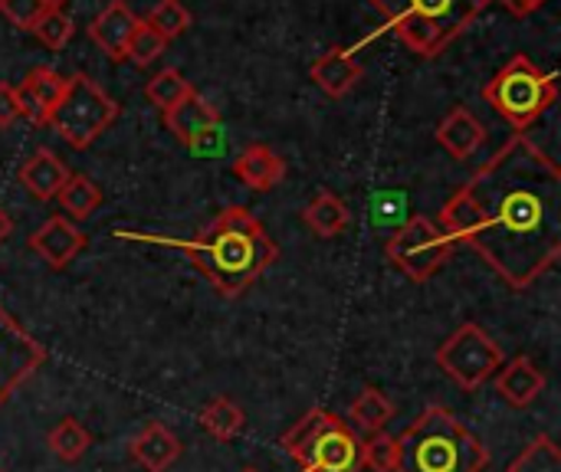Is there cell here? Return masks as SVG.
<instances>
[{"label":"cell","instance_id":"obj_1","mask_svg":"<svg viewBox=\"0 0 561 472\" xmlns=\"http://www.w3.org/2000/svg\"><path fill=\"white\" fill-rule=\"evenodd\" d=\"M480 207L473 246L500 279L526 292L561 256V171L526 135H513L467 184Z\"/></svg>","mask_w":561,"mask_h":472},{"label":"cell","instance_id":"obj_2","mask_svg":"<svg viewBox=\"0 0 561 472\" xmlns=\"http://www.w3.org/2000/svg\"><path fill=\"white\" fill-rule=\"evenodd\" d=\"M115 237L161 243V246H174V250L187 253L191 263L227 299L243 296L279 256L276 240L243 207L220 210V217L204 233H197L194 240H174V237H154V233H128V230H118Z\"/></svg>","mask_w":561,"mask_h":472},{"label":"cell","instance_id":"obj_3","mask_svg":"<svg viewBox=\"0 0 561 472\" xmlns=\"http://www.w3.org/2000/svg\"><path fill=\"white\" fill-rule=\"evenodd\" d=\"M490 450L447 411L427 407L398 437V472H483Z\"/></svg>","mask_w":561,"mask_h":472},{"label":"cell","instance_id":"obj_4","mask_svg":"<svg viewBox=\"0 0 561 472\" xmlns=\"http://www.w3.org/2000/svg\"><path fill=\"white\" fill-rule=\"evenodd\" d=\"M371 7L411 53L434 59L490 7V0H371Z\"/></svg>","mask_w":561,"mask_h":472},{"label":"cell","instance_id":"obj_5","mask_svg":"<svg viewBox=\"0 0 561 472\" xmlns=\"http://www.w3.org/2000/svg\"><path fill=\"white\" fill-rule=\"evenodd\" d=\"M283 450L306 472H358L362 440L332 411L316 407L283 434Z\"/></svg>","mask_w":561,"mask_h":472},{"label":"cell","instance_id":"obj_6","mask_svg":"<svg viewBox=\"0 0 561 472\" xmlns=\"http://www.w3.org/2000/svg\"><path fill=\"white\" fill-rule=\"evenodd\" d=\"M556 95H559L556 72L539 69L529 56H513L483 85V99L493 105L500 118H506L516 128V135L533 128L556 105Z\"/></svg>","mask_w":561,"mask_h":472},{"label":"cell","instance_id":"obj_7","mask_svg":"<svg viewBox=\"0 0 561 472\" xmlns=\"http://www.w3.org/2000/svg\"><path fill=\"white\" fill-rule=\"evenodd\" d=\"M118 102L89 76H69L59 102L53 105L46 125L62 135L72 148H89L118 118Z\"/></svg>","mask_w":561,"mask_h":472},{"label":"cell","instance_id":"obj_8","mask_svg":"<svg viewBox=\"0 0 561 472\" xmlns=\"http://www.w3.org/2000/svg\"><path fill=\"white\" fill-rule=\"evenodd\" d=\"M503 365H506L503 348L473 322L460 325L437 348V368L463 391H480Z\"/></svg>","mask_w":561,"mask_h":472},{"label":"cell","instance_id":"obj_9","mask_svg":"<svg viewBox=\"0 0 561 472\" xmlns=\"http://www.w3.org/2000/svg\"><path fill=\"white\" fill-rule=\"evenodd\" d=\"M454 253V240L424 214L408 217L398 233L388 240V260L414 283H427L437 276Z\"/></svg>","mask_w":561,"mask_h":472},{"label":"cell","instance_id":"obj_10","mask_svg":"<svg viewBox=\"0 0 561 472\" xmlns=\"http://www.w3.org/2000/svg\"><path fill=\"white\" fill-rule=\"evenodd\" d=\"M46 361L43 342H36L3 306H0V404L16 394Z\"/></svg>","mask_w":561,"mask_h":472},{"label":"cell","instance_id":"obj_11","mask_svg":"<svg viewBox=\"0 0 561 472\" xmlns=\"http://www.w3.org/2000/svg\"><path fill=\"white\" fill-rule=\"evenodd\" d=\"M26 246L49 266V269H66L85 246V233L62 214L49 217L39 230L30 233Z\"/></svg>","mask_w":561,"mask_h":472},{"label":"cell","instance_id":"obj_12","mask_svg":"<svg viewBox=\"0 0 561 472\" xmlns=\"http://www.w3.org/2000/svg\"><path fill=\"white\" fill-rule=\"evenodd\" d=\"M66 89V76H59L49 66H36L26 72V79L16 85V102H20V118H30L33 125H46L53 105L59 102Z\"/></svg>","mask_w":561,"mask_h":472},{"label":"cell","instance_id":"obj_13","mask_svg":"<svg viewBox=\"0 0 561 472\" xmlns=\"http://www.w3.org/2000/svg\"><path fill=\"white\" fill-rule=\"evenodd\" d=\"M135 26H138V16L131 13V7H128L125 0H112V3H105L102 13L89 23V36H92V43H95L108 59L118 62V59H125V46H128Z\"/></svg>","mask_w":561,"mask_h":472},{"label":"cell","instance_id":"obj_14","mask_svg":"<svg viewBox=\"0 0 561 472\" xmlns=\"http://www.w3.org/2000/svg\"><path fill=\"white\" fill-rule=\"evenodd\" d=\"M496 391H500V398L510 407H519L523 411V407H529V404H536L542 398V391H546V371L533 358L519 355V358H513L510 365H503L496 371Z\"/></svg>","mask_w":561,"mask_h":472},{"label":"cell","instance_id":"obj_15","mask_svg":"<svg viewBox=\"0 0 561 472\" xmlns=\"http://www.w3.org/2000/svg\"><path fill=\"white\" fill-rule=\"evenodd\" d=\"M69 181V168L66 161L53 151V148H36L23 164H20V184L26 187V194H33L36 200H53L62 184Z\"/></svg>","mask_w":561,"mask_h":472},{"label":"cell","instance_id":"obj_16","mask_svg":"<svg viewBox=\"0 0 561 472\" xmlns=\"http://www.w3.org/2000/svg\"><path fill=\"white\" fill-rule=\"evenodd\" d=\"M362 72H365V69H362V62L352 56V49H342V46H335V49L322 53V56L312 62V69H309L312 82H316L325 95H332V99L348 95V92L358 85Z\"/></svg>","mask_w":561,"mask_h":472},{"label":"cell","instance_id":"obj_17","mask_svg":"<svg viewBox=\"0 0 561 472\" xmlns=\"http://www.w3.org/2000/svg\"><path fill=\"white\" fill-rule=\"evenodd\" d=\"M164 125L171 128V135H174L178 141H184V145L191 148L197 138H204L210 128L220 125V115H217V108H214L204 95L191 92V95H184L174 108L164 112Z\"/></svg>","mask_w":561,"mask_h":472},{"label":"cell","instance_id":"obj_18","mask_svg":"<svg viewBox=\"0 0 561 472\" xmlns=\"http://www.w3.org/2000/svg\"><path fill=\"white\" fill-rule=\"evenodd\" d=\"M233 174L250 191H273L286 177V161L270 145H250L233 158Z\"/></svg>","mask_w":561,"mask_h":472},{"label":"cell","instance_id":"obj_19","mask_svg":"<svg viewBox=\"0 0 561 472\" xmlns=\"http://www.w3.org/2000/svg\"><path fill=\"white\" fill-rule=\"evenodd\" d=\"M181 440L174 437V430H168L164 424H148L138 437H135V444H131V457H135V463L141 467L145 472H168L174 463H178V457H181Z\"/></svg>","mask_w":561,"mask_h":472},{"label":"cell","instance_id":"obj_20","mask_svg":"<svg viewBox=\"0 0 561 472\" xmlns=\"http://www.w3.org/2000/svg\"><path fill=\"white\" fill-rule=\"evenodd\" d=\"M437 141L454 154V158H470V154H477V148L486 141V128H483V122L470 112V108H463V105H457L454 112H447V118L437 125Z\"/></svg>","mask_w":561,"mask_h":472},{"label":"cell","instance_id":"obj_21","mask_svg":"<svg viewBox=\"0 0 561 472\" xmlns=\"http://www.w3.org/2000/svg\"><path fill=\"white\" fill-rule=\"evenodd\" d=\"M302 223H306L319 240H335L339 233H345V230H348V223H352V210H348V204H345L339 194L322 191V194H316V197L306 204V210H302Z\"/></svg>","mask_w":561,"mask_h":472},{"label":"cell","instance_id":"obj_22","mask_svg":"<svg viewBox=\"0 0 561 472\" xmlns=\"http://www.w3.org/2000/svg\"><path fill=\"white\" fill-rule=\"evenodd\" d=\"M454 243H470L480 230V207L470 197L467 187H460L440 210V223H437Z\"/></svg>","mask_w":561,"mask_h":472},{"label":"cell","instance_id":"obj_23","mask_svg":"<svg viewBox=\"0 0 561 472\" xmlns=\"http://www.w3.org/2000/svg\"><path fill=\"white\" fill-rule=\"evenodd\" d=\"M59 207H62V217H69L72 223L79 220H89L99 207H102V191L92 177L85 174H69V181L62 184V191L56 194Z\"/></svg>","mask_w":561,"mask_h":472},{"label":"cell","instance_id":"obj_24","mask_svg":"<svg viewBox=\"0 0 561 472\" xmlns=\"http://www.w3.org/2000/svg\"><path fill=\"white\" fill-rule=\"evenodd\" d=\"M197 421H201V427H204L214 440H220V444H230V440L240 437L243 427H247V414H243L230 398H214V401H207Z\"/></svg>","mask_w":561,"mask_h":472},{"label":"cell","instance_id":"obj_25","mask_svg":"<svg viewBox=\"0 0 561 472\" xmlns=\"http://www.w3.org/2000/svg\"><path fill=\"white\" fill-rule=\"evenodd\" d=\"M352 424L365 434H381L391 421H394V401L378 391V388H365L358 394V401L352 404Z\"/></svg>","mask_w":561,"mask_h":472},{"label":"cell","instance_id":"obj_26","mask_svg":"<svg viewBox=\"0 0 561 472\" xmlns=\"http://www.w3.org/2000/svg\"><path fill=\"white\" fill-rule=\"evenodd\" d=\"M46 444H49V450H53L56 460L76 463V460L92 447V437H89V430H85L76 417H62V421L49 430Z\"/></svg>","mask_w":561,"mask_h":472},{"label":"cell","instance_id":"obj_27","mask_svg":"<svg viewBox=\"0 0 561 472\" xmlns=\"http://www.w3.org/2000/svg\"><path fill=\"white\" fill-rule=\"evenodd\" d=\"M506 472H561V447L549 434H539Z\"/></svg>","mask_w":561,"mask_h":472},{"label":"cell","instance_id":"obj_28","mask_svg":"<svg viewBox=\"0 0 561 472\" xmlns=\"http://www.w3.org/2000/svg\"><path fill=\"white\" fill-rule=\"evenodd\" d=\"M191 92H194V85H191L178 69H161V72L151 76L148 85H145L148 102H151L154 108H161V112L174 108V105H178L184 95H191Z\"/></svg>","mask_w":561,"mask_h":472},{"label":"cell","instance_id":"obj_29","mask_svg":"<svg viewBox=\"0 0 561 472\" xmlns=\"http://www.w3.org/2000/svg\"><path fill=\"white\" fill-rule=\"evenodd\" d=\"M362 470L398 472V437L385 430L368 434V440H362Z\"/></svg>","mask_w":561,"mask_h":472},{"label":"cell","instance_id":"obj_30","mask_svg":"<svg viewBox=\"0 0 561 472\" xmlns=\"http://www.w3.org/2000/svg\"><path fill=\"white\" fill-rule=\"evenodd\" d=\"M145 23L171 43L174 36H181V33L191 26V13H187V7H184L181 0H161V3L145 16Z\"/></svg>","mask_w":561,"mask_h":472},{"label":"cell","instance_id":"obj_31","mask_svg":"<svg viewBox=\"0 0 561 472\" xmlns=\"http://www.w3.org/2000/svg\"><path fill=\"white\" fill-rule=\"evenodd\" d=\"M30 33H36V39H39L46 49H62V46L72 39L76 26H72L69 13H62L59 7H49V10L36 20V26H33Z\"/></svg>","mask_w":561,"mask_h":472},{"label":"cell","instance_id":"obj_32","mask_svg":"<svg viewBox=\"0 0 561 472\" xmlns=\"http://www.w3.org/2000/svg\"><path fill=\"white\" fill-rule=\"evenodd\" d=\"M164 49H168V39L161 33H154L145 20H138L131 39L125 46V59H131L135 66H151Z\"/></svg>","mask_w":561,"mask_h":472},{"label":"cell","instance_id":"obj_33","mask_svg":"<svg viewBox=\"0 0 561 472\" xmlns=\"http://www.w3.org/2000/svg\"><path fill=\"white\" fill-rule=\"evenodd\" d=\"M49 7L43 0H0V13L16 26V30H33L36 20L46 13Z\"/></svg>","mask_w":561,"mask_h":472},{"label":"cell","instance_id":"obj_34","mask_svg":"<svg viewBox=\"0 0 561 472\" xmlns=\"http://www.w3.org/2000/svg\"><path fill=\"white\" fill-rule=\"evenodd\" d=\"M20 118V102H16V85L0 82V128H10Z\"/></svg>","mask_w":561,"mask_h":472},{"label":"cell","instance_id":"obj_35","mask_svg":"<svg viewBox=\"0 0 561 472\" xmlns=\"http://www.w3.org/2000/svg\"><path fill=\"white\" fill-rule=\"evenodd\" d=\"M513 16H529V13H536L546 0H500Z\"/></svg>","mask_w":561,"mask_h":472},{"label":"cell","instance_id":"obj_36","mask_svg":"<svg viewBox=\"0 0 561 472\" xmlns=\"http://www.w3.org/2000/svg\"><path fill=\"white\" fill-rule=\"evenodd\" d=\"M10 233H13V220H10V217L3 214V207H0V243H3Z\"/></svg>","mask_w":561,"mask_h":472},{"label":"cell","instance_id":"obj_37","mask_svg":"<svg viewBox=\"0 0 561 472\" xmlns=\"http://www.w3.org/2000/svg\"><path fill=\"white\" fill-rule=\"evenodd\" d=\"M43 3H46V7H59V10H62V3H66V0H43Z\"/></svg>","mask_w":561,"mask_h":472},{"label":"cell","instance_id":"obj_38","mask_svg":"<svg viewBox=\"0 0 561 472\" xmlns=\"http://www.w3.org/2000/svg\"><path fill=\"white\" fill-rule=\"evenodd\" d=\"M243 472H256V470H243Z\"/></svg>","mask_w":561,"mask_h":472},{"label":"cell","instance_id":"obj_39","mask_svg":"<svg viewBox=\"0 0 561 472\" xmlns=\"http://www.w3.org/2000/svg\"><path fill=\"white\" fill-rule=\"evenodd\" d=\"M0 472H3V470H0Z\"/></svg>","mask_w":561,"mask_h":472}]
</instances>
